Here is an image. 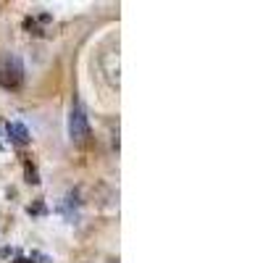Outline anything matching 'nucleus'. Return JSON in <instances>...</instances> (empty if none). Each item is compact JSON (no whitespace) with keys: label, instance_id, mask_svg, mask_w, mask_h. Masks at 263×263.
<instances>
[{"label":"nucleus","instance_id":"f257e3e1","mask_svg":"<svg viewBox=\"0 0 263 263\" xmlns=\"http://www.w3.org/2000/svg\"><path fill=\"white\" fill-rule=\"evenodd\" d=\"M68 134H71L74 142H82L90 137V121H87V113H84V105L79 100H74L71 105V116H68Z\"/></svg>","mask_w":263,"mask_h":263},{"label":"nucleus","instance_id":"f03ea898","mask_svg":"<svg viewBox=\"0 0 263 263\" xmlns=\"http://www.w3.org/2000/svg\"><path fill=\"white\" fill-rule=\"evenodd\" d=\"M8 137L16 145H29L32 142V134H29V129L21 121H8Z\"/></svg>","mask_w":263,"mask_h":263},{"label":"nucleus","instance_id":"7ed1b4c3","mask_svg":"<svg viewBox=\"0 0 263 263\" xmlns=\"http://www.w3.org/2000/svg\"><path fill=\"white\" fill-rule=\"evenodd\" d=\"M27 182L29 184H40V176H37V168L27 164Z\"/></svg>","mask_w":263,"mask_h":263},{"label":"nucleus","instance_id":"20e7f679","mask_svg":"<svg viewBox=\"0 0 263 263\" xmlns=\"http://www.w3.org/2000/svg\"><path fill=\"white\" fill-rule=\"evenodd\" d=\"M16 263H32V261H24V258H19V261H16Z\"/></svg>","mask_w":263,"mask_h":263},{"label":"nucleus","instance_id":"39448f33","mask_svg":"<svg viewBox=\"0 0 263 263\" xmlns=\"http://www.w3.org/2000/svg\"><path fill=\"white\" fill-rule=\"evenodd\" d=\"M0 150H3V142H0Z\"/></svg>","mask_w":263,"mask_h":263}]
</instances>
